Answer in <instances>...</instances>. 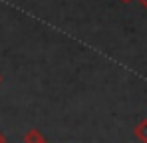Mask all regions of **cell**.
<instances>
[{"label":"cell","mask_w":147,"mask_h":143,"mask_svg":"<svg viewBox=\"0 0 147 143\" xmlns=\"http://www.w3.org/2000/svg\"><path fill=\"white\" fill-rule=\"evenodd\" d=\"M22 139H24V143H46V137L40 129H28Z\"/></svg>","instance_id":"obj_1"},{"label":"cell","mask_w":147,"mask_h":143,"mask_svg":"<svg viewBox=\"0 0 147 143\" xmlns=\"http://www.w3.org/2000/svg\"><path fill=\"white\" fill-rule=\"evenodd\" d=\"M133 133H135V137H137V139H139L141 143H147V117H145V119H141V121L135 125Z\"/></svg>","instance_id":"obj_2"},{"label":"cell","mask_w":147,"mask_h":143,"mask_svg":"<svg viewBox=\"0 0 147 143\" xmlns=\"http://www.w3.org/2000/svg\"><path fill=\"white\" fill-rule=\"evenodd\" d=\"M0 143H6V137H4V133L0 131Z\"/></svg>","instance_id":"obj_3"},{"label":"cell","mask_w":147,"mask_h":143,"mask_svg":"<svg viewBox=\"0 0 147 143\" xmlns=\"http://www.w3.org/2000/svg\"><path fill=\"white\" fill-rule=\"evenodd\" d=\"M139 2H141V6H143V8H147V0H139Z\"/></svg>","instance_id":"obj_4"},{"label":"cell","mask_w":147,"mask_h":143,"mask_svg":"<svg viewBox=\"0 0 147 143\" xmlns=\"http://www.w3.org/2000/svg\"><path fill=\"white\" fill-rule=\"evenodd\" d=\"M123 4H129V2H133V0H121Z\"/></svg>","instance_id":"obj_5"},{"label":"cell","mask_w":147,"mask_h":143,"mask_svg":"<svg viewBox=\"0 0 147 143\" xmlns=\"http://www.w3.org/2000/svg\"><path fill=\"white\" fill-rule=\"evenodd\" d=\"M0 84H2V76H0Z\"/></svg>","instance_id":"obj_6"},{"label":"cell","mask_w":147,"mask_h":143,"mask_svg":"<svg viewBox=\"0 0 147 143\" xmlns=\"http://www.w3.org/2000/svg\"><path fill=\"white\" fill-rule=\"evenodd\" d=\"M46 143H48V141H46Z\"/></svg>","instance_id":"obj_7"}]
</instances>
